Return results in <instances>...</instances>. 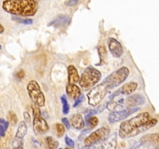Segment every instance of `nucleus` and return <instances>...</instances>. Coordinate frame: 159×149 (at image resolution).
Listing matches in <instances>:
<instances>
[{
	"label": "nucleus",
	"mask_w": 159,
	"mask_h": 149,
	"mask_svg": "<svg viewBox=\"0 0 159 149\" xmlns=\"http://www.w3.org/2000/svg\"><path fill=\"white\" fill-rule=\"evenodd\" d=\"M158 120L151 116L147 112H143L130 119L124 120L120 125V138L123 139L134 138L152 127L156 126Z\"/></svg>",
	"instance_id": "obj_1"
},
{
	"label": "nucleus",
	"mask_w": 159,
	"mask_h": 149,
	"mask_svg": "<svg viewBox=\"0 0 159 149\" xmlns=\"http://www.w3.org/2000/svg\"><path fill=\"white\" fill-rule=\"evenodd\" d=\"M2 7L5 12L17 16H33L38 10L35 0H5Z\"/></svg>",
	"instance_id": "obj_2"
},
{
	"label": "nucleus",
	"mask_w": 159,
	"mask_h": 149,
	"mask_svg": "<svg viewBox=\"0 0 159 149\" xmlns=\"http://www.w3.org/2000/svg\"><path fill=\"white\" fill-rule=\"evenodd\" d=\"M102 79V74L97 68L89 66L80 76L79 85L85 91L92 89Z\"/></svg>",
	"instance_id": "obj_3"
},
{
	"label": "nucleus",
	"mask_w": 159,
	"mask_h": 149,
	"mask_svg": "<svg viewBox=\"0 0 159 149\" xmlns=\"http://www.w3.org/2000/svg\"><path fill=\"white\" fill-rule=\"evenodd\" d=\"M129 74H130L129 68L127 67H121L109 74L104 79L103 82L107 85L108 89L111 90L123 84L124 81L127 80Z\"/></svg>",
	"instance_id": "obj_4"
},
{
	"label": "nucleus",
	"mask_w": 159,
	"mask_h": 149,
	"mask_svg": "<svg viewBox=\"0 0 159 149\" xmlns=\"http://www.w3.org/2000/svg\"><path fill=\"white\" fill-rule=\"evenodd\" d=\"M109 91L110 90L108 89L103 82L96 85L92 89H90L89 93L87 94L88 103L93 106H96L99 105Z\"/></svg>",
	"instance_id": "obj_5"
},
{
	"label": "nucleus",
	"mask_w": 159,
	"mask_h": 149,
	"mask_svg": "<svg viewBox=\"0 0 159 149\" xmlns=\"http://www.w3.org/2000/svg\"><path fill=\"white\" fill-rule=\"evenodd\" d=\"M33 114H34V120H33V128L36 134L41 135L49 130V126L45 120L44 118L42 116L41 111L40 107L36 104L32 106Z\"/></svg>",
	"instance_id": "obj_6"
},
{
	"label": "nucleus",
	"mask_w": 159,
	"mask_h": 149,
	"mask_svg": "<svg viewBox=\"0 0 159 149\" xmlns=\"http://www.w3.org/2000/svg\"><path fill=\"white\" fill-rule=\"evenodd\" d=\"M27 93L30 99H32L34 104L38 106L39 107L43 106L45 105V96L42 92L41 88L38 82L35 80H31L28 83Z\"/></svg>",
	"instance_id": "obj_7"
},
{
	"label": "nucleus",
	"mask_w": 159,
	"mask_h": 149,
	"mask_svg": "<svg viewBox=\"0 0 159 149\" xmlns=\"http://www.w3.org/2000/svg\"><path fill=\"white\" fill-rule=\"evenodd\" d=\"M110 134V130L108 127H99L96 130L92 132L89 136H87L84 139V145L92 146L96 144H99L103 141Z\"/></svg>",
	"instance_id": "obj_8"
},
{
	"label": "nucleus",
	"mask_w": 159,
	"mask_h": 149,
	"mask_svg": "<svg viewBox=\"0 0 159 149\" xmlns=\"http://www.w3.org/2000/svg\"><path fill=\"white\" fill-rule=\"evenodd\" d=\"M138 110H139V108L134 107V108L123 109L120 110L111 112L108 116V121L110 124H115V123L120 122V121H122L123 120L126 119Z\"/></svg>",
	"instance_id": "obj_9"
},
{
	"label": "nucleus",
	"mask_w": 159,
	"mask_h": 149,
	"mask_svg": "<svg viewBox=\"0 0 159 149\" xmlns=\"http://www.w3.org/2000/svg\"><path fill=\"white\" fill-rule=\"evenodd\" d=\"M138 84L135 82H130L128 83L125 84V85H123L122 87H120V88H118L115 93H113V94H111L109 97V101H111L114 99L116 96H126V95H130L131 93H134L136 91V89L138 88Z\"/></svg>",
	"instance_id": "obj_10"
},
{
	"label": "nucleus",
	"mask_w": 159,
	"mask_h": 149,
	"mask_svg": "<svg viewBox=\"0 0 159 149\" xmlns=\"http://www.w3.org/2000/svg\"><path fill=\"white\" fill-rule=\"evenodd\" d=\"M107 43H108L109 50L113 57L116 58H119L123 55L124 54L123 46L116 39L113 38V37H110Z\"/></svg>",
	"instance_id": "obj_11"
},
{
	"label": "nucleus",
	"mask_w": 159,
	"mask_h": 149,
	"mask_svg": "<svg viewBox=\"0 0 159 149\" xmlns=\"http://www.w3.org/2000/svg\"><path fill=\"white\" fill-rule=\"evenodd\" d=\"M141 142L148 147L159 149V133H149L141 138Z\"/></svg>",
	"instance_id": "obj_12"
},
{
	"label": "nucleus",
	"mask_w": 159,
	"mask_h": 149,
	"mask_svg": "<svg viewBox=\"0 0 159 149\" xmlns=\"http://www.w3.org/2000/svg\"><path fill=\"white\" fill-rule=\"evenodd\" d=\"M145 102V97L142 94L136 93V94L129 96L127 99H125L124 105L128 108H134L138 106H141Z\"/></svg>",
	"instance_id": "obj_13"
},
{
	"label": "nucleus",
	"mask_w": 159,
	"mask_h": 149,
	"mask_svg": "<svg viewBox=\"0 0 159 149\" xmlns=\"http://www.w3.org/2000/svg\"><path fill=\"white\" fill-rule=\"evenodd\" d=\"M100 144L102 149H116V145H117V133L116 132L109 135Z\"/></svg>",
	"instance_id": "obj_14"
},
{
	"label": "nucleus",
	"mask_w": 159,
	"mask_h": 149,
	"mask_svg": "<svg viewBox=\"0 0 159 149\" xmlns=\"http://www.w3.org/2000/svg\"><path fill=\"white\" fill-rule=\"evenodd\" d=\"M71 23V17L66 15H59L53 20L48 26H53L54 27H63L68 26Z\"/></svg>",
	"instance_id": "obj_15"
},
{
	"label": "nucleus",
	"mask_w": 159,
	"mask_h": 149,
	"mask_svg": "<svg viewBox=\"0 0 159 149\" xmlns=\"http://www.w3.org/2000/svg\"><path fill=\"white\" fill-rule=\"evenodd\" d=\"M66 93L70 98L75 100H76L82 95L81 88L76 84L68 83L66 86Z\"/></svg>",
	"instance_id": "obj_16"
},
{
	"label": "nucleus",
	"mask_w": 159,
	"mask_h": 149,
	"mask_svg": "<svg viewBox=\"0 0 159 149\" xmlns=\"http://www.w3.org/2000/svg\"><path fill=\"white\" fill-rule=\"evenodd\" d=\"M70 124L76 130H82L85 127V121L83 117L79 113L72 115L70 118Z\"/></svg>",
	"instance_id": "obj_17"
},
{
	"label": "nucleus",
	"mask_w": 159,
	"mask_h": 149,
	"mask_svg": "<svg viewBox=\"0 0 159 149\" xmlns=\"http://www.w3.org/2000/svg\"><path fill=\"white\" fill-rule=\"evenodd\" d=\"M68 83L76 84L80 80V76L75 67L73 65H69L68 67Z\"/></svg>",
	"instance_id": "obj_18"
},
{
	"label": "nucleus",
	"mask_w": 159,
	"mask_h": 149,
	"mask_svg": "<svg viewBox=\"0 0 159 149\" xmlns=\"http://www.w3.org/2000/svg\"><path fill=\"white\" fill-rule=\"evenodd\" d=\"M26 133H27V125H26L25 121H21L18 126L15 138H23V139L24 137L26 136Z\"/></svg>",
	"instance_id": "obj_19"
},
{
	"label": "nucleus",
	"mask_w": 159,
	"mask_h": 149,
	"mask_svg": "<svg viewBox=\"0 0 159 149\" xmlns=\"http://www.w3.org/2000/svg\"><path fill=\"white\" fill-rule=\"evenodd\" d=\"M107 108L110 111L113 112V111H116V110H120L124 109V106L123 104L120 103V102H114V101L111 100L109 101L108 103H107Z\"/></svg>",
	"instance_id": "obj_20"
},
{
	"label": "nucleus",
	"mask_w": 159,
	"mask_h": 149,
	"mask_svg": "<svg viewBox=\"0 0 159 149\" xmlns=\"http://www.w3.org/2000/svg\"><path fill=\"white\" fill-rule=\"evenodd\" d=\"M46 142L48 144L49 149H57L58 147L59 142L51 136H48L46 138Z\"/></svg>",
	"instance_id": "obj_21"
},
{
	"label": "nucleus",
	"mask_w": 159,
	"mask_h": 149,
	"mask_svg": "<svg viewBox=\"0 0 159 149\" xmlns=\"http://www.w3.org/2000/svg\"><path fill=\"white\" fill-rule=\"evenodd\" d=\"M98 124H99V119L95 116H92L89 117L87 120H85V124L89 126V128H90L91 130L94 128V127H96L98 125Z\"/></svg>",
	"instance_id": "obj_22"
},
{
	"label": "nucleus",
	"mask_w": 159,
	"mask_h": 149,
	"mask_svg": "<svg viewBox=\"0 0 159 149\" xmlns=\"http://www.w3.org/2000/svg\"><path fill=\"white\" fill-rule=\"evenodd\" d=\"M12 20H13V21L16 22L18 23H21V24L24 25H30L33 23V20L31 19L23 18V17L17 16H12Z\"/></svg>",
	"instance_id": "obj_23"
},
{
	"label": "nucleus",
	"mask_w": 159,
	"mask_h": 149,
	"mask_svg": "<svg viewBox=\"0 0 159 149\" xmlns=\"http://www.w3.org/2000/svg\"><path fill=\"white\" fill-rule=\"evenodd\" d=\"M9 125V123L7 120L3 118H0V133L2 138L6 136V131L7 130Z\"/></svg>",
	"instance_id": "obj_24"
},
{
	"label": "nucleus",
	"mask_w": 159,
	"mask_h": 149,
	"mask_svg": "<svg viewBox=\"0 0 159 149\" xmlns=\"http://www.w3.org/2000/svg\"><path fill=\"white\" fill-rule=\"evenodd\" d=\"M61 102H62V106H62V112H63L64 114H68L69 113L70 106L68 100H67L66 96H65V95L61 96Z\"/></svg>",
	"instance_id": "obj_25"
},
{
	"label": "nucleus",
	"mask_w": 159,
	"mask_h": 149,
	"mask_svg": "<svg viewBox=\"0 0 159 149\" xmlns=\"http://www.w3.org/2000/svg\"><path fill=\"white\" fill-rule=\"evenodd\" d=\"M56 130H57V136L58 138H61V137L63 136L65 133V126L62 124H60V123H57L55 124Z\"/></svg>",
	"instance_id": "obj_26"
},
{
	"label": "nucleus",
	"mask_w": 159,
	"mask_h": 149,
	"mask_svg": "<svg viewBox=\"0 0 159 149\" xmlns=\"http://www.w3.org/2000/svg\"><path fill=\"white\" fill-rule=\"evenodd\" d=\"M65 144L68 146V147H71V148H75V141H73L71 138H70L68 136H66L65 138Z\"/></svg>",
	"instance_id": "obj_27"
},
{
	"label": "nucleus",
	"mask_w": 159,
	"mask_h": 149,
	"mask_svg": "<svg viewBox=\"0 0 159 149\" xmlns=\"http://www.w3.org/2000/svg\"><path fill=\"white\" fill-rule=\"evenodd\" d=\"M9 120H10V122L12 123V124H16L17 123V116L14 113H12V112H10L9 114Z\"/></svg>",
	"instance_id": "obj_28"
},
{
	"label": "nucleus",
	"mask_w": 159,
	"mask_h": 149,
	"mask_svg": "<svg viewBox=\"0 0 159 149\" xmlns=\"http://www.w3.org/2000/svg\"><path fill=\"white\" fill-rule=\"evenodd\" d=\"M105 47L102 46H100L99 47V54L100 56V61L101 62L103 61V57H104V54L106 55V51H105ZM103 63V62H102Z\"/></svg>",
	"instance_id": "obj_29"
},
{
	"label": "nucleus",
	"mask_w": 159,
	"mask_h": 149,
	"mask_svg": "<svg viewBox=\"0 0 159 149\" xmlns=\"http://www.w3.org/2000/svg\"><path fill=\"white\" fill-rule=\"evenodd\" d=\"M80 149H102V146H101L100 143L99 144H96L94 145H92V146H85L84 147Z\"/></svg>",
	"instance_id": "obj_30"
},
{
	"label": "nucleus",
	"mask_w": 159,
	"mask_h": 149,
	"mask_svg": "<svg viewBox=\"0 0 159 149\" xmlns=\"http://www.w3.org/2000/svg\"><path fill=\"white\" fill-rule=\"evenodd\" d=\"M80 0H68V2H65V5L68 7H72V6H75V5H77L79 3V2Z\"/></svg>",
	"instance_id": "obj_31"
},
{
	"label": "nucleus",
	"mask_w": 159,
	"mask_h": 149,
	"mask_svg": "<svg viewBox=\"0 0 159 149\" xmlns=\"http://www.w3.org/2000/svg\"><path fill=\"white\" fill-rule=\"evenodd\" d=\"M61 122H62V124L65 126V127H66L68 130H69L70 127H71V124H70V122H69V120H68V118H66V117L62 118Z\"/></svg>",
	"instance_id": "obj_32"
},
{
	"label": "nucleus",
	"mask_w": 159,
	"mask_h": 149,
	"mask_svg": "<svg viewBox=\"0 0 159 149\" xmlns=\"http://www.w3.org/2000/svg\"><path fill=\"white\" fill-rule=\"evenodd\" d=\"M90 130H91V129L89 128V127H88V128L85 129V130H84L82 132V133H81V134H80V136H79V141H82V140L83 139V138H85V136H86L87 133H88L90 131Z\"/></svg>",
	"instance_id": "obj_33"
},
{
	"label": "nucleus",
	"mask_w": 159,
	"mask_h": 149,
	"mask_svg": "<svg viewBox=\"0 0 159 149\" xmlns=\"http://www.w3.org/2000/svg\"><path fill=\"white\" fill-rule=\"evenodd\" d=\"M83 99H84V96H83V95H82L80 97L78 98V99H76L74 105H73V107H77L78 106L80 105V104L82 102V101H83Z\"/></svg>",
	"instance_id": "obj_34"
},
{
	"label": "nucleus",
	"mask_w": 159,
	"mask_h": 149,
	"mask_svg": "<svg viewBox=\"0 0 159 149\" xmlns=\"http://www.w3.org/2000/svg\"><path fill=\"white\" fill-rule=\"evenodd\" d=\"M23 117H24L25 122H26V123H30V121H31V117H30V113H28V112L25 111L24 113H23Z\"/></svg>",
	"instance_id": "obj_35"
},
{
	"label": "nucleus",
	"mask_w": 159,
	"mask_h": 149,
	"mask_svg": "<svg viewBox=\"0 0 159 149\" xmlns=\"http://www.w3.org/2000/svg\"><path fill=\"white\" fill-rule=\"evenodd\" d=\"M16 77L17 79H22L23 77H24V71H22V70H20V71H18L16 74Z\"/></svg>",
	"instance_id": "obj_36"
},
{
	"label": "nucleus",
	"mask_w": 159,
	"mask_h": 149,
	"mask_svg": "<svg viewBox=\"0 0 159 149\" xmlns=\"http://www.w3.org/2000/svg\"><path fill=\"white\" fill-rule=\"evenodd\" d=\"M4 31H5V28H4V26H3L2 25L1 23H0V34H2V33L4 32Z\"/></svg>",
	"instance_id": "obj_37"
},
{
	"label": "nucleus",
	"mask_w": 159,
	"mask_h": 149,
	"mask_svg": "<svg viewBox=\"0 0 159 149\" xmlns=\"http://www.w3.org/2000/svg\"><path fill=\"white\" fill-rule=\"evenodd\" d=\"M1 49H2V45L0 44V50H1Z\"/></svg>",
	"instance_id": "obj_38"
},
{
	"label": "nucleus",
	"mask_w": 159,
	"mask_h": 149,
	"mask_svg": "<svg viewBox=\"0 0 159 149\" xmlns=\"http://www.w3.org/2000/svg\"><path fill=\"white\" fill-rule=\"evenodd\" d=\"M2 138V135H1V133H0V138Z\"/></svg>",
	"instance_id": "obj_39"
},
{
	"label": "nucleus",
	"mask_w": 159,
	"mask_h": 149,
	"mask_svg": "<svg viewBox=\"0 0 159 149\" xmlns=\"http://www.w3.org/2000/svg\"><path fill=\"white\" fill-rule=\"evenodd\" d=\"M65 149H71V148H69V147H66V148Z\"/></svg>",
	"instance_id": "obj_40"
},
{
	"label": "nucleus",
	"mask_w": 159,
	"mask_h": 149,
	"mask_svg": "<svg viewBox=\"0 0 159 149\" xmlns=\"http://www.w3.org/2000/svg\"><path fill=\"white\" fill-rule=\"evenodd\" d=\"M59 149H62V148H59Z\"/></svg>",
	"instance_id": "obj_41"
}]
</instances>
